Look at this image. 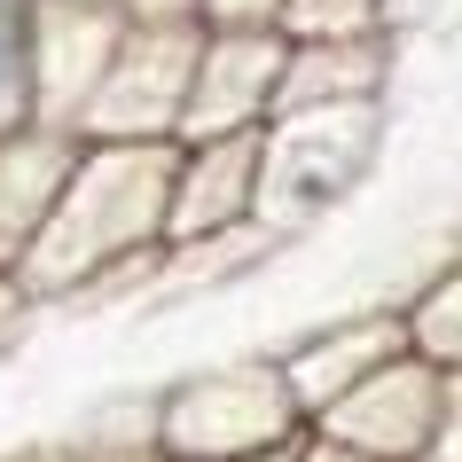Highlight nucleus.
<instances>
[{"label":"nucleus","instance_id":"0eeeda50","mask_svg":"<svg viewBox=\"0 0 462 462\" xmlns=\"http://www.w3.org/2000/svg\"><path fill=\"white\" fill-rule=\"evenodd\" d=\"M282 63H291L282 32H204L196 79H189V110H180V142L267 134L274 102H282Z\"/></svg>","mask_w":462,"mask_h":462},{"label":"nucleus","instance_id":"6ab92c4d","mask_svg":"<svg viewBox=\"0 0 462 462\" xmlns=\"http://www.w3.org/2000/svg\"><path fill=\"white\" fill-rule=\"evenodd\" d=\"M298 439H306V431H298ZM298 439H291V447H267V455H244V462H298Z\"/></svg>","mask_w":462,"mask_h":462},{"label":"nucleus","instance_id":"dca6fc26","mask_svg":"<svg viewBox=\"0 0 462 462\" xmlns=\"http://www.w3.org/2000/svg\"><path fill=\"white\" fill-rule=\"evenodd\" d=\"M118 24H204V0H110Z\"/></svg>","mask_w":462,"mask_h":462},{"label":"nucleus","instance_id":"f03ea898","mask_svg":"<svg viewBox=\"0 0 462 462\" xmlns=\"http://www.w3.org/2000/svg\"><path fill=\"white\" fill-rule=\"evenodd\" d=\"M298 431H306V415L291 408L274 353L196 368L149 400V447L165 462H244V455H267V447H291Z\"/></svg>","mask_w":462,"mask_h":462},{"label":"nucleus","instance_id":"7ed1b4c3","mask_svg":"<svg viewBox=\"0 0 462 462\" xmlns=\"http://www.w3.org/2000/svg\"><path fill=\"white\" fill-rule=\"evenodd\" d=\"M204 24H118L110 63L79 110V142H180Z\"/></svg>","mask_w":462,"mask_h":462},{"label":"nucleus","instance_id":"ddd939ff","mask_svg":"<svg viewBox=\"0 0 462 462\" xmlns=\"http://www.w3.org/2000/svg\"><path fill=\"white\" fill-rule=\"evenodd\" d=\"M392 314H400V337H408L415 361H431V368L455 376V368H462V259H455V267H439L431 282H423L408 306H392Z\"/></svg>","mask_w":462,"mask_h":462},{"label":"nucleus","instance_id":"9d476101","mask_svg":"<svg viewBox=\"0 0 462 462\" xmlns=\"http://www.w3.org/2000/svg\"><path fill=\"white\" fill-rule=\"evenodd\" d=\"M71 157H79V134H63V125H16V134H0V274H16L24 251L40 244Z\"/></svg>","mask_w":462,"mask_h":462},{"label":"nucleus","instance_id":"aec40b11","mask_svg":"<svg viewBox=\"0 0 462 462\" xmlns=\"http://www.w3.org/2000/svg\"><path fill=\"white\" fill-rule=\"evenodd\" d=\"M142 462H165V455H142Z\"/></svg>","mask_w":462,"mask_h":462},{"label":"nucleus","instance_id":"f8f14e48","mask_svg":"<svg viewBox=\"0 0 462 462\" xmlns=\"http://www.w3.org/2000/svg\"><path fill=\"white\" fill-rule=\"evenodd\" d=\"M40 125V0H0V134Z\"/></svg>","mask_w":462,"mask_h":462},{"label":"nucleus","instance_id":"4468645a","mask_svg":"<svg viewBox=\"0 0 462 462\" xmlns=\"http://www.w3.org/2000/svg\"><path fill=\"white\" fill-rule=\"evenodd\" d=\"M291 48H337V40H384V0H282Z\"/></svg>","mask_w":462,"mask_h":462},{"label":"nucleus","instance_id":"2eb2a0df","mask_svg":"<svg viewBox=\"0 0 462 462\" xmlns=\"http://www.w3.org/2000/svg\"><path fill=\"white\" fill-rule=\"evenodd\" d=\"M204 32H282V0H204Z\"/></svg>","mask_w":462,"mask_h":462},{"label":"nucleus","instance_id":"6e6552de","mask_svg":"<svg viewBox=\"0 0 462 462\" xmlns=\"http://www.w3.org/2000/svg\"><path fill=\"white\" fill-rule=\"evenodd\" d=\"M400 353H408L400 314H353V321H329V329H314V337L282 345V353H274V368H282L291 408L306 415V423H321L345 392L368 384V376H376L384 361H400Z\"/></svg>","mask_w":462,"mask_h":462},{"label":"nucleus","instance_id":"20e7f679","mask_svg":"<svg viewBox=\"0 0 462 462\" xmlns=\"http://www.w3.org/2000/svg\"><path fill=\"white\" fill-rule=\"evenodd\" d=\"M368 149H376V102L267 118V134H259V219L267 227H298V219L329 212L368 172Z\"/></svg>","mask_w":462,"mask_h":462},{"label":"nucleus","instance_id":"f257e3e1","mask_svg":"<svg viewBox=\"0 0 462 462\" xmlns=\"http://www.w3.org/2000/svg\"><path fill=\"white\" fill-rule=\"evenodd\" d=\"M165 189L172 142H79L48 227L8 282L32 298H63L118 267L165 259Z\"/></svg>","mask_w":462,"mask_h":462},{"label":"nucleus","instance_id":"a211bd4d","mask_svg":"<svg viewBox=\"0 0 462 462\" xmlns=\"http://www.w3.org/2000/svg\"><path fill=\"white\" fill-rule=\"evenodd\" d=\"M298 462H368V455H361V447H345V439L306 431V439H298Z\"/></svg>","mask_w":462,"mask_h":462},{"label":"nucleus","instance_id":"9b49d317","mask_svg":"<svg viewBox=\"0 0 462 462\" xmlns=\"http://www.w3.org/2000/svg\"><path fill=\"white\" fill-rule=\"evenodd\" d=\"M384 95V40H337V48H291L282 63V110H361Z\"/></svg>","mask_w":462,"mask_h":462},{"label":"nucleus","instance_id":"f3484780","mask_svg":"<svg viewBox=\"0 0 462 462\" xmlns=\"http://www.w3.org/2000/svg\"><path fill=\"white\" fill-rule=\"evenodd\" d=\"M431 462H462V368L447 376V400H439V439H431Z\"/></svg>","mask_w":462,"mask_h":462},{"label":"nucleus","instance_id":"1a4fd4ad","mask_svg":"<svg viewBox=\"0 0 462 462\" xmlns=\"http://www.w3.org/2000/svg\"><path fill=\"white\" fill-rule=\"evenodd\" d=\"M118 40L110 0H40V125L71 134Z\"/></svg>","mask_w":462,"mask_h":462},{"label":"nucleus","instance_id":"423d86ee","mask_svg":"<svg viewBox=\"0 0 462 462\" xmlns=\"http://www.w3.org/2000/svg\"><path fill=\"white\" fill-rule=\"evenodd\" d=\"M439 400H447V368L415 361H384L368 384H353L337 408L306 423L321 439H345V447H361L368 462H431V439H439Z\"/></svg>","mask_w":462,"mask_h":462},{"label":"nucleus","instance_id":"39448f33","mask_svg":"<svg viewBox=\"0 0 462 462\" xmlns=\"http://www.w3.org/2000/svg\"><path fill=\"white\" fill-rule=\"evenodd\" d=\"M259 227V134H212L172 142V189H165V259L212 251Z\"/></svg>","mask_w":462,"mask_h":462}]
</instances>
